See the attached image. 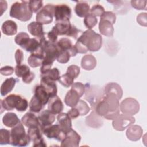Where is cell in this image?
<instances>
[{
    "mask_svg": "<svg viewBox=\"0 0 147 147\" xmlns=\"http://www.w3.org/2000/svg\"><path fill=\"white\" fill-rule=\"evenodd\" d=\"M44 58V52L42 49L31 53L28 59V64L32 68H35L42 65Z\"/></svg>",
    "mask_w": 147,
    "mask_h": 147,
    "instance_id": "e0dca14e",
    "label": "cell"
},
{
    "mask_svg": "<svg viewBox=\"0 0 147 147\" xmlns=\"http://www.w3.org/2000/svg\"><path fill=\"white\" fill-rule=\"evenodd\" d=\"M41 77H44L52 81L56 82L58 80L60 77V72L57 68H51L44 73L41 74Z\"/></svg>",
    "mask_w": 147,
    "mask_h": 147,
    "instance_id": "e575fe53",
    "label": "cell"
},
{
    "mask_svg": "<svg viewBox=\"0 0 147 147\" xmlns=\"http://www.w3.org/2000/svg\"><path fill=\"white\" fill-rule=\"evenodd\" d=\"M7 7V4L5 1H0V9H1V16H2L4 11H5Z\"/></svg>",
    "mask_w": 147,
    "mask_h": 147,
    "instance_id": "680465c9",
    "label": "cell"
},
{
    "mask_svg": "<svg viewBox=\"0 0 147 147\" xmlns=\"http://www.w3.org/2000/svg\"><path fill=\"white\" fill-rule=\"evenodd\" d=\"M1 109L5 110H13L16 109L18 111H25L28 107L27 100L20 95L10 94L3 100H0Z\"/></svg>",
    "mask_w": 147,
    "mask_h": 147,
    "instance_id": "3957f363",
    "label": "cell"
},
{
    "mask_svg": "<svg viewBox=\"0 0 147 147\" xmlns=\"http://www.w3.org/2000/svg\"><path fill=\"white\" fill-rule=\"evenodd\" d=\"M71 25L69 20H65L56 22V24L53 28L55 29L58 35H66L68 32Z\"/></svg>",
    "mask_w": 147,
    "mask_h": 147,
    "instance_id": "83f0119b",
    "label": "cell"
},
{
    "mask_svg": "<svg viewBox=\"0 0 147 147\" xmlns=\"http://www.w3.org/2000/svg\"><path fill=\"white\" fill-rule=\"evenodd\" d=\"M2 32L7 36H13L17 32V25L12 20L5 21L2 25Z\"/></svg>",
    "mask_w": 147,
    "mask_h": 147,
    "instance_id": "f1b7e54d",
    "label": "cell"
},
{
    "mask_svg": "<svg viewBox=\"0 0 147 147\" xmlns=\"http://www.w3.org/2000/svg\"><path fill=\"white\" fill-rule=\"evenodd\" d=\"M40 48L41 47L39 41L35 38H30L27 45L24 48V49H25L27 52H29L32 53L38 51Z\"/></svg>",
    "mask_w": 147,
    "mask_h": 147,
    "instance_id": "d590c367",
    "label": "cell"
},
{
    "mask_svg": "<svg viewBox=\"0 0 147 147\" xmlns=\"http://www.w3.org/2000/svg\"><path fill=\"white\" fill-rule=\"evenodd\" d=\"M86 124L94 128H98L102 126L103 121L102 117L99 116L94 110L86 118Z\"/></svg>",
    "mask_w": 147,
    "mask_h": 147,
    "instance_id": "44dd1931",
    "label": "cell"
},
{
    "mask_svg": "<svg viewBox=\"0 0 147 147\" xmlns=\"http://www.w3.org/2000/svg\"><path fill=\"white\" fill-rule=\"evenodd\" d=\"M0 72L1 75L4 76H9L11 75L14 72V68L11 66H5L1 68Z\"/></svg>",
    "mask_w": 147,
    "mask_h": 147,
    "instance_id": "f5cc1de1",
    "label": "cell"
},
{
    "mask_svg": "<svg viewBox=\"0 0 147 147\" xmlns=\"http://www.w3.org/2000/svg\"><path fill=\"white\" fill-rule=\"evenodd\" d=\"M119 99L114 94L105 95L96 103L95 111L107 120H114L119 114Z\"/></svg>",
    "mask_w": 147,
    "mask_h": 147,
    "instance_id": "6da1fadb",
    "label": "cell"
},
{
    "mask_svg": "<svg viewBox=\"0 0 147 147\" xmlns=\"http://www.w3.org/2000/svg\"><path fill=\"white\" fill-rule=\"evenodd\" d=\"M2 122L8 127H13L20 122L16 113L9 112L6 113L2 118Z\"/></svg>",
    "mask_w": 147,
    "mask_h": 147,
    "instance_id": "4316f807",
    "label": "cell"
},
{
    "mask_svg": "<svg viewBox=\"0 0 147 147\" xmlns=\"http://www.w3.org/2000/svg\"><path fill=\"white\" fill-rule=\"evenodd\" d=\"M29 36L25 32H20L17 34L14 38L15 42L24 49L30 40Z\"/></svg>",
    "mask_w": 147,
    "mask_h": 147,
    "instance_id": "836d02e7",
    "label": "cell"
},
{
    "mask_svg": "<svg viewBox=\"0 0 147 147\" xmlns=\"http://www.w3.org/2000/svg\"><path fill=\"white\" fill-rule=\"evenodd\" d=\"M99 29L100 33L103 36L107 37L113 36L114 31L113 25L109 21L100 19L99 23Z\"/></svg>",
    "mask_w": 147,
    "mask_h": 147,
    "instance_id": "cb8c5ba5",
    "label": "cell"
},
{
    "mask_svg": "<svg viewBox=\"0 0 147 147\" xmlns=\"http://www.w3.org/2000/svg\"><path fill=\"white\" fill-rule=\"evenodd\" d=\"M24 125L20 122L18 125L12 127L11 132L10 144L16 146H25L29 144L30 140L26 133Z\"/></svg>",
    "mask_w": 147,
    "mask_h": 147,
    "instance_id": "5b68a950",
    "label": "cell"
},
{
    "mask_svg": "<svg viewBox=\"0 0 147 147\" xmlns=\"http://www.w3.org/2000/svg\"><path fill=\"white\" fill-rule=\"evenodd\" d=\"M104 12H105L104 7L99 4H96L94 5L90 9V13L93 14L95 17L96 16L100 17Z\"/></svg>",
    "mask_w": 147,
    "mask_h": 147,
    "instance_id": "ee69618b",
    "label": "cell"
},
{
    "mask_svg": "<svg viewBox=\"0 0 147 147\" xmlns=\"http://www.w3.org/2000/svg\"><path fill=\"white\" fill-rule=\"evenodd\" d=\"M66 73L69 74L70 76L76 79L80 73V68L76 65H71L67 68Z\"/></svg>",
    "mask_w": 147,
    "mask_h": 147,
    "instance_id": "7dc6e473",
    "label": "cell"
},
{
    "mask_svg": "<svg viewBox=\"0 0 147 147\" xmlns=\"http://www.w3.org/2000/svg\"><path fill=\"white\" fill-rule=\"evenodd\" d=\"M15 60L17 65H21L24 60V53L21 49H17L15 53Z\"/></svg>",
    "mask_w": 147,
    "mask_h": 147,
    "instance_id": "9f6ffc18",
    "label": "cell"
},
{
    "mask_svg": "<svg viewBox=\"0 0 147 147\" xmlns=\"http://www.w3.org/2000/svg\"><path fill=\"white\" fill-rule=\"evenodd\" d=\"M71 88L76 90L79 93V94L81 97L84 94L85 92V88H86L85 86L80 82L74 83L71 86Z\"/></svg>",
    "mask_w": 147,
    "mask_h": 147,
    "instance_id": "f907efd6",
    "label": "cell"
},
{
    "mask_svg": "<svg viewBox=\"0 0 147 147\" xmlns=\"http://www.w3.org/2000/svg\"><path fill=\"white\" fill-rule=\"evenodd\" d=\"M40 85H41L48 92L50 98L57 95V89L55 82L52 81L44 77H41Z\"/></svg>",
    "mask_w": 147,
    "mask_h": 147,
    "instance_id": "7402d4cb",
    "label": "cell"
},
{
    "mask_svg": "<svg viewBox=\"0 0 147 147\" xmlns=\"http://www.w3.org/2000/svg\"><path fill=\"white\" fill-rule=\"evenodd\" d=\"M131 6L137 10H146V1H131Z\"/></svg>",
    "mask_w": 147,
    "mask_h": 147,
    "instance_id": "681fc988",
    "label": "cell"
},
{
    "mask_svg": "<svg viewBox=\"0 0 147 147\" xmlns=\"http://www.w3.org/2000/svg\"><path fill=\"white\" fill-rule=\"evenodd\" d=\"M96 60L95 57L91 55L88 54L84 55L81 60V67L83 69L90 71L95 68L96 65Z\"/></svg>",
    "mask_w": 147,
    "mask_h": 147,
    "instance_id": "484cf974",
    "label": "cell"
},
{
    "mask_svg": "<svg viewBox=\"0 0 147 147\" xmlns=\"http://www.w3.org/2000/svg\"><path fill=\"white\" fill-rule=\"evenodd\" d=\"M56 44L59 51H68L71 56H75L78 53L75 45L72 44L71 40L68 38H60Z\"/></svg>",
    "mask_w": 147,
    "mask_h": 147,
    "instance_id": "5bb4252c",
    "label": "cell"
},
{
    "mask_svg": "<svg viewBox=\"0 0 147 147\" xmlns=\"http://www.w3.org/2000/svg\"><path fill=\"white\" fill-rule=\"evenodd\" d=\"M87 48L88 51L95 52L99 51L102 45V36L92 29L83 32L77 40Z\"/></svg>",
    "mask_w": 147,
    "mask_h": 147,
    "instance_id": "7a4b0ae2",
    "label": "cell"
},
{
    "mask_svg": "<svg viewBox=\"0 0 147 147\" xmlns=\"http://www.w3.org/2000/svg\"><path fill=\"white\" fill-rule=\"evenodd\" d=\"M11 141V132L10 131L1 129L0 130V144L6 145L10 144Z\"/></svg>",
    "mask_w": 147,
    "mask_h": 147,
    "instance_id": "8d00e7d4",
    "label": "cell"
},
{
    "mask_svg": "<svg viewBox=\"0 0 147 147\" xmlns=\"http://www.w3.org/2000/svg\"><path fill=\"white\" fill-rule=\"evenodd\" d=\"M143 133V130L140 126L131 125L127 127L126 132L129 140L132 141H137L140 139Z\"/></svg>",
    "mask_w": 147,
    "mask_h": 147,
    "instance_id": "ac0fdd59",
    "label": "cell"
},
{
    "mask_svg": "<svg viewBox=\"0 0 147 147\" xmlns=\"http://www.w3.org/2000/svg\"><path fill=\"white\" fill-rule=\"evenodd\" d=\"M147 14L146 13H141L137 16V21L141 26H147Z\"/></svg>",
    "mask_w": 147,
    "mask_h": 147,
    "instance_id": "816d5d0a",
    "label": "cell"
},
{
    "mask_svg": "<svg viewBox=\"0 0 147 147\" xmlns=\"http://www.w3.org/2000/svg\"><path fill=\"white\" fill-rule=\"evenodd\" d=\"M68 115H69V117L71 118V119H74L76 118H78L79 115H80V113L79 111H78V110L75 107H72V109L71 110H69L68 112H67Z\"/></svg>",
    "mask_w": 147,
    "mask_h": 147,
    "instance_id": "6f0895ef",
    "label": "cell"
},
{
    "mask_svg": "<svg viewBox=\"0 0 147 147\" xmlns=\"http://www.w3.org/2000/svg\"><path fill=\"white\" fill-rule=\"evenodd\" d=\"M18 79H16L13 77L6 79L2 84L1 87V94L2 96H5L10 92L14 88L15 84Z\"/></svg>",
    "mask_w": 147,
    "mask_h": 147,
    "instance_id": "f546056e",
    "label": "cell"
},
{
    "mask_svg": "<svg viewBox=\"0 0 147 147\" xmlns=\"http://www.w3.org/2000/svg\"><path fill=\"white\" fill-rule=\"evenodd\" d=\"M100 19L109 21L113 25L116 21V16L112 11H105L100 16Z\"/></svg>",
    "mask_w": 147,
    "mask_h": 147,
    "instance_id": "bcb514c9",
    "label": "cell"
},
{
    "mask_svg": "<svg viewBox=\"0 0 147 147\" xmlns=\"http://www.w3.org/2000/svg\"><path fill=\"white\" fill-rule=\"evenodd\" d=\"M80 136L72 129L67 132L64 138L61 142V147H77L79 145Z\"/></svg>",
    "mask_w": 147,
    "mask_h": 147,
    "instance_id": "8fae6325",
    "label": "cell"
},
{
    "mask_svg": "<svg viewBox=\"0 0 147 147\" xmlns=\"http://www.w3.org/2000/svg\"><path fill=\"white\" fill-rule=\"evenodd\" d=\"M44 106L41 101L34 95L30 99L29 105L30 111L33 113H39L42 110Z\"/></svg>",
    "mask_w": 147,
    "mask_h": 147,
    "instance_id": "d6a6232c",
    "label": "cell"
},
{
    "mask_svg": "<svg viewBox=\"0 0 147 147\" xmlns=\"http://www.w3.org/2000/svg\"><path fill=\"white\" fill-rule=\"evenodd\" d=\"M57 124L63 131L67 133L72 129V121L67 113H60L57 116Z\"/></svg>",
    "mask_w": 147,
    "mask_h": 147,
    "instance_id": "2e32d148",
    "label": "cell"
},
{
    "mask_svg": "<svg viewBox=\"0 0 147 147\" xmlns=\"http://www.w3.org/2000/svg\"><path fill=\"white\" fill-rule=\"evenodd\" d=\"M34 92V95L41 101L44 105H46L48 102V100L50 98L49 95L41 85H38L36 86Z\"/></svg>",
    "mask_w": 147,
    "mask_h": 147,
    "instance_id": "1f68e13d",
    "label": "cell"
},
{
    "mask_svg": "<svg viewBox=\"0 0 147 147\" xmlns=\"http://www.w3.org/2000/svg\"><path fill=\"white\" fill-rule=\"evenodd\" d=\"M135 122V118L133 115L126 114H119L113 121L112 125L114 129L117 131H123Z\"/></svg>",
    "mask_w": 147,
    "mask_h": 147,
    "instance_id": "52a82bcc",
    "label": "cell"
},
{
    "mask_svg": "<svg viewBox=\"0 0 147 147\" xmlns=\"http://www.w3.org/2000/svg\"><path fill=\"white\" fill-rule=\"evenodd\" d=\"M55 5L47 4L37 12L36 20V21L41 24H49L53 21L54 17Z\"/></svg>",
    "mask_w": 147,
    "mask_h": 147,
    "instance_id": "8992f818",
    "label": "cell"
},
{
    "mask_svg": "<svg viewBox=\"0 0 147 147\" xmlns=\"http://www.w3.org/2000/svg\"><path fill=\"white\" fill-rule=\"evenodd\" d=\"M74 107L78 110L80 113V115L82 116L87 114L90 110V108L87 103L83 100H79L78 103Z\"/></svg>",
    "mask_w": 147,
    "mask_h": 147,
    "instance_id": "ab89813d",
    "label": "cell"
},
{
    "mask_svg": "<svg viewBox=\"0 0 147 147\" xmlns=\"http://www.w3.org/2000/svg\"><path fill=\"white\" fill-rule=\"evenodd\" d=\"M74 78L71 77L68 74L65 73V74L62 75L61 76L59 77L58 81L61 84H62L65 87L67 88L72 86V84L74 83Z\"/></svg>",
    "mask_w": 147,
    "mask_h": 147,
    "instance_id": "f35d334b",
    "label": "cell"
},
{
    "mask_svg": "<svg viewBox=\"0 0 147 147\" xmlns=\"http://www.w3.org/2000/svg\"><path fill=\"white\" fill-rule=\"evenodd\" d=\"M32 16L33 13L29 7V1H21L12 4L10 10L11 17L21 21H27L31 18Z\"/></svg>",
    "mask_w": 147,
    "mask_h": 147,
    "instance_id": "277c9868",
    "label": "cell"
},
{
    "mask_svg": "<svg viewBox=\"0 0 147 147\" xmlns=\"http://www.w3.org/2000/svg\"><path fill=\"white\" fill-rule=\"evenodd\" d=\"M82 33L83 32H82V30H80V29H77L75 25H71V26L68 32L66 34V36H69V37H71L74 38V39H77L80 36L79 34H82Z\"/></svg>",
    "mask_w": 147,
    "mask_h": 147,
    "instance_id": "c3c4849f",
    "label": "cell"
},
{
    "mask_svg": "<svg viewBox=\"0 0 147 147\" xmlns=\"http://www.w3.org/2000/svg\"><path fill=\"white\" fill-rule=\"evenodd\" d=\"M42 133L48 138H54L59 141H62L65 137L66 133L63 131L58 124L51 125L44 128Z\"/></svg>",
    "mask_w": 147,
    "mask_h": 147,
    "instance_id": "9c48e42d",
    "label": "cell"
},
{
    "mask_svg": "<svg viewBox=\"0 0 147 147\" xmlns=\"http://www.w3.org/2000/svg\"><path fill=\"white\" fill-rule=\"evenodd\" d=\"M71 57L68 51H59V55L57 57V61L61 64L67 63Z\"/></svg>",
    "mask_w": 147,
    "mask_h": 147,
    "instance_id": "7bdbcfd3",
    "label": "cell"
},
{
    "mask_svg": "<svg viewBox=\"0 0 147 147\" xmlns=\"http://www.w3.org/2000/svg\"><path fill=\"white\" fill-rule=\"evenodd\" d=\"M72 11L68 5L60 4L55 6L54 17L56 22L65 20H69L71 17Z\"/></svg>",
    "mask_w": 147,
    "mask_h": 147,
    "instance_id": "7c38bea8",
    "label": "cell"
},
{
    "mask_svg": "<svg viewBox=\"0 0 147 147\" xmlns=\"http://www.w3.org/2000/svg\"><path fill=\"white\" fill-rule=\"evenodd\" d=\"M105 95L109 94H115L119 99H121L123 95V90L118 84L116 83H109L107 84L104 88Z\"/></svg>",
    "mask_w": 147,
    "mask_h": 147,
    "instance_id": "d4e9b609",
    "label": "cell"
},
{
    "mask_svg": "<svg viewBox=\"0 0 147 147\" xmlns=\"http://www.w3.org/2000/svg\"><path fill=\"white\" fill-rule=\"evenodd\" d=\"M42 130L40 126L33 127L28 129V135L30 141L33 142V146H47L42 136Z\"/></svg>",
    "mask_w": 147,
    "mask_h": 147,
    "instance_id": "30bf717a",
    "label": "cell"
},
{
    "mask_svg": "<svg viewBox=\"0 0 147 147\" xmlns=\"http://www.w3.org/2000/svg\"><path fill=\"white\" fill-rule=\"evenodd\" d=\"M15 74L16 76L18 78H22L25 75L29 72L30 68L29 67L25 64L17 65L15 67Z\"/></svg>",
    "mask_w": 147,
    "mask_h": 147,
    "instance_id": "60d3db41",
    "label": "cell"
},
{
    "mask_svg": "<svg viewBox=\"0 0 147 147\" xmlns=\"http://www.w3.org/2000/svg\"><path fill=\"white\" fill-rule=\"evenodd\" d=\"M81 96L79 93L73 88H71L66 94L64 102L65 105L69 107H74L78 103Z\"/></svg>",
    "mask_w": 147,
    "mask_h": 147,
    "instance_id": "603a6c76",
    "label": "cell"
},
{
    "mask_svg": "<svg viewBox=\"0 0 147 147\" xmlns=\"http://www.w3.org/2000/svg\"><path fill=\"white\" fill-rule=\"evenodd\" d=\"M98 22V19L96 17L94 16L93 14L89 13L88 14L84 19V24L87 28L88 29H91L93 27H94Z\"/></svg>",
    "mask_w": 147,
    "mask_h": 147,
    "instance_id": "74e56055",
    "label": "cell"
},
{
    "mask_svg": "<svg viewBox=\"0 0 147 147\" xmlns=\"http://www.w3.org/2000/svg\"><path fill=\"white\" fill-rule=\"evenodd\" d=\"M21 122L24 126L28 128L40 126V122L38 117L33 113L30 112L26 113L21 118Z\"/></svg>",
    "mask_w": 147,
    "mask_h": 147,
    "instance_id": "d6986e66",
    "label": "cell"
},
{
    "mask_svg": "<svg viewBox=\"0 0 147 147\" xmlns=\"http://www.w3.org/2000/svg\"><path fill=\"white\" fill-rule=\"evenodd\" d=\"M43 2L42 1H29V7L32 13H37L42 7Z\"/></svg>",
    "mask_w": 147,
    "mask_h": 147,
    "instance_id": "b9f144b4",
    "label": "cell"
},
{
    "mask_svg": "<svg viewBox=\"0 0 147 147\" xmlns=\"http://www.w3.org/2000/svg\"><path fill=\"white\" fill-rule=\"evenodd\" d=\"M35 77V75L33 72L30 71L26 75H25L22 78V80L26 84H29L34 79Z\"/></svg>",
    "mask_w": 147,
    "mask_h": 147,
    "instance_id": "db71d44e",
    "label": "cell"
},
{
    "mask_svg": "<svg viewBox=\"0 0 147 147\" xmlns=\"http://www.w3.org/2000/svg\"><path fill=\"white\" fill-rule=\"evenodd\" d=\"M75 47L76 49L77 52L79 53H86L88 51V49L86 47L79 41H76Z\"/></svg>",
    "mask_w": 147,
    "mask_h": 147,
    "instance_id": "11a10c76",
    "label": "cell"
},
{
    "mask_svg": "<svg viewBox=\"0 0 147 147\" xmlns=\"http://www.w3.org/2000/svg\"><path fill=\"white\" fill-rule=\"evenodd\" d=\"M27 28L29 32L32 36L37 37L38 39L43 37L45 35V33L43 30L42 24L37 21L30 22L28 25Z\"/></svg>",
    "mask_w": 147,
    "mask_h": 147,
    "instance_id": "ffe728a7",
    "label": "cell"
},
{
    "mask_svg": "<svg viewBox=\"0 0 147 147\" xmlns=\"http://www.w3.org/2000/svg\"><path fill=\"white\" fill-rule=\"evenodd\" d=\"M58 34L57 32L56 31L55 29L53 27L52 30L49 32H48L46 34H45V37L52 44H56L57 42V36Z\"/></svg>",
    "mask_w": 147,
    "mask_h": 147,
    "instance_id": "f6af8a7d",
    "label": "cell"
},
{
    "mask_svg": "<svg viewBox=\"0 0 147 147\" xmlns=\"http://www.w3.org/2000/svg\"><path fill=\"white\" fill-rule=\"evenodd\" d=\"M119 109L123 114L133 115L139 111L140 105L136 99L127 98L121 102Z\"/></svg>",
    "mask_w": 147,
    "mask_h": 147,
    "instance_id": "ba28073f",
    "label": "cell"
},
{
    "mask_svg": "<svg viewBox=\"0 0 147 147\" xmlns=\"http://www.w3.org/2000/svg\"><path fill=\"white\" fill-rule=\"evenodd\" d=\"M90 5L87 1H78L75 7L76 14L80 17H85L90 13Z\"/></svg>",
    "mask_w": 147,
    "mask_h": 147,
    "instance_id": "4dcf8cb0",
    "label": "cell"
},
{
    "mask_svg": "<svg viewBox=\"0 0 147 147\" xmlns=\"http://www.w3.org/2000/svg\"><path fill=\"white\" fill-rule=\"evenodd\" d=\"M48 103V109L54 114H58L63 110V103L57 95L50 98Z\"/></svg>",
    "mask_w": 147,
    "mask_h": 147,
    "instance_id": "9a60e30c",
    "label": "cell"
},
{
    "mask_svg": "<svg viewBox=\"0 0 147 147\" xmlns=\"http://www.w3.org/2000/svg\"><path fill=\"white\" fill-rule=\"evenodd\" d=\"M38 119L40 122V126L42 130L44 128L51 126L54 122L55 121V114L48 109L44 110L39 114Z\"/></svg>",
    "mask_w": 147,
    "mask_h": 147,
    "instance_id": "4fadbf2b",
    "label": "cell"
}]
</instances>
